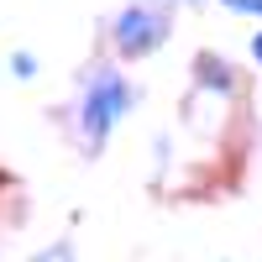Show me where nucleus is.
Here are the masks:
<instances>
[{"instance_id":"obj_1","label":"nucleus","mask_w":262,"mask_h":262,"mask_svg":"<svg viewBox=\"0 0 262 262\" xmlns=\"http://www.w3.org/2000/svg\"><path fill=\"white\" fill-rule=\"evenodd\" d=\"M163 37H168V16H163V11H152V6H131V11L116 21V42H121V53H126V58L152 53Z\"/></svg>"},{"instance_id":"obj_2","label":"nucleus","mask_w":262,"mask_h":262,"mask_svg":"<svg viewBox=\"0 0 262 262\" xmlns=\"http://www.w3.org/2000/svg\"><path fill=\"white\" fill-rule=\"evenodd\" d=\"M121 111H126V84H121V79H100V84H95V95L84 100V131L100 142Z\"/></svg>"},{"instance_id":"obj_3","label":"nucleus","mask_w":262,"mask_h":262,"mask_svg":"<svg viewBox=\"0 0 262 262\" xmlns=\"http://www.w3.org/2000/svg\"><path fill=\"white\" fill-rule=\"evenodd\" d=\"M226 6H236L242 16H262V0H226Z\"/></svg>"},{"instance_id":"obj_4","label":"nucleus","mask_w":262,"mask_h":262,"mask_svg":"<svg viewBox=\"0 0 262 262\" xmlns=\"http://www.w3.org/2000/svg\"><path fill=\"white\" fill-rule=\"evenodd\" d=\"M37 262H74V257H69V247H53V252H42Z\"/></svg>"},{"instance_id":"obj_5","label":"nucleus","mask_w":262,"mask_h":262,"mask_svg":"<svg viewBox=\"0 0 262 262\" xmlns=\"http://www.w3.org/2000/svg\"><path fill=\"white\" fill-rule=\"evenodd\" d=\"M252 53H257V63H262V37H257V48H252Z\"/></svg>"}]
</instances>
